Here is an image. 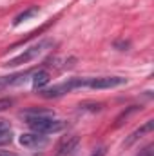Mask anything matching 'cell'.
<instances>
[{
  "instance_id": "cell-9",
  "label": "cell",
  "mask_w": 154,
  "mask_h": 156,
  "mask_svg": "<svg viewBox=\"0 0 154 156\" xmlns=\"http://www.w3.org/2000/svg\"><path fill=\"white\" fill-rule=\"evenodd\" d=\"M26 75H13V76H0V89H5L9 85H18L24 82Z\"/></svg>"
},
{
  "instance_id": "cell-8",
  "label": "cell",
  "mask_w": 154,
  "mask_h": 156,
  "mask_svg": "<svg viewBox=\"0 0 154 156\" xmlns=\"http://www.w3.org/2000/svg\"><path fill=\"white\" fill-rule=\"evenodd\" d=\"M49 83V73L47 71H38V73H35L33 75V87L35 89H42V87H45Z\"/></svg>"
},
{
  "instance_id": "cell-15",
  "label": "cell",
  "mask_w": 154,
  "mask_h": 156,
  "mask_svg": "<svg viewBox=\"0 0 154 156\" xmlns=\"http://www.w3.org/2000/svg\"><path fill=\"white\" fill-rule=\"evenodd\" d=\"M0 156H16V154H13V153H7V151H0Z\"/></svg>"
},
{
  "instance_id": "cell-2",
  "label": "cell",
  "mask_w": 154,
  "mask_h": 156,
  "mask_svg": "<svg viewBox=\"0 0 154 156\" xmlns=\"http://www.w3.org/2000/svg\"><path fill=\"white\" fill-rule=\"evenodd\" d=\"M127 83V78L123 76H98V78H80V87H91V89H113Z\"/></svg>"
},
{
  "instance_id": "cell-14",
  "label": "cell",
  "mask_w": 154,
  "mask_h": 156,
  "mask_svg": "<svg viewBox=\"0 0 154 156\" xmlns=\"http://www.w3.org/2000/svg\"><path fill=\"white\" fill-rule=\"evenodd\" d=\"M151 149H152V147H147V149H145V151H143L140 156H151Z\"/></svg>"
},
{
  "instance_id": "cell-4",
  "label": "cell",
  "mask_w": 154,
  "mask_h": 156,
  "mask_svg": "<svg viewBox=\"0 0 154 156\" xmlns=\"http://www.w3.org/2000/svg\"><path fill=\"white\" fill-rule=\"evenodd\" d=\"M18 142H20L22 147L31 149V151H35V149H44V147L49 144V140H47L45 136H42L40 133H24V134H20Z\"/></svg>"
},
{
  "instance_id": "cell-6",
  "label": "cell",
  "mask_w": 154,
  "mask_h": 156,
  "mask_svg": "<svg viewBox=\"0 0 154 156\" xmlns=\"http://www.w3.org/2000/svg\"><path fill=\"white\" fill-rule=\"evenodd\" d=\"M78 145V136H67L62 140V144L56 149V156H69L73 154V151L76 149Z\"/></svg>"
},
{
  "instance_id": "cell-1",
  "label": "cell",
  "mask_w": 154,
  "mask_h": 156,
  "mask_svg": "<svg viewBox=\"0 0 154 156\" xmlns=\"http://www.w3.org/2000/svg\"><path fill=\"white\" fill-rule=\"evenodd\" d=\"M26 118V123L40 134H51V133H58L65 127L64 120H56L54 116H40V115H22Z\"/></svg>"
},
{
  "instance_id": "cell-7",
  "label": "cell",
  "mask_w": 154,
  "mask_h": 156,
  "mask_svg": "<svg viewBox=\"0 0 154 156\" xmlns=\"http://www.w3.org/2000/svg\"><path fill=\"white\" fill-rule=\"evenodd\" d=\"M152 129H154V120H147V122H145V123H143V125H142L140 129H136V131H134V133H132V134L129 136V140H127V142H125L123 145H125V147L132 145V144H134V142H136L138 138H142V136H143L145 133H151Z\"/></svg>"
},
{
  "instance_id": "cell-11",
  "label": "cell",
  "mask_w": 154,
  "mask_h": 156,
  "mask_svg": "<svg viewBox=\"0 0 154 156\" xmlns=\"http://www.w3.org/2000/svg\"><path fill=\"white\" fill-rule=\"evenodd\" d=\"M37 13H38V7H29L27 11H24V13H20V15H18V16L15 18V22H13V24H15V26H18V24H22L24 20H27V18H31V16H35Z\"/></svg>"
},
{
  "instance_id": "cell-3",
  "label": "cell",
  "mask_w": 154,
  "mask_h": 156,
  "mask_svg": "<svg viewBox=\"0 0 154 156\" xmlns=\"http://www.w3.org/2000/svg\"><path fill=\"white\" fill-rule=\"evenodd\" d=\"M51 45V42L49 40H44V42H40L37 45H31L29 49H26L24 53H20L18 56H15V58H11L5 66H9V67H16V66H22V64H27V62H31V60H35L38 55H42L44 51H45V47H49Z\"/></svg>"
},
{
  "instance_id": "cell-5",
  "label": "cell",
  "mask_w": 154,
  "mask_h": 156,
  "mask_svg": "<svg viewBox=\"0 0 154 156\" xmlns=\"http://www.w3.org/2000/svg\"><path fill=\"white\" fill-rule=\"evenodd\" d=\"M73 89H76V78H73L69 82H64V83H58V85H54L51 89H44L40 94L44 98H56V96H62V94L73 91Z\"/></svg>"
},
{
  "instance_id": "cell-10",
  "label": "cell",
  "mask_w": 154,
  "mask_h": 156,
  "mask_svg": "<svg viewBox=\"0 0 154 156\" xmlns=\"http://www.w3.org/2000/svg\"><path fill=\"white\" fill-rule=\"evenodd\" d=\"M11 142V127L5 122H0V145Z\"/></svg>"
},
{
  "instance_id": "cell-12",
  "label": "cell",
  "mask_w": 154,
  "mask_h": 156,
  "mask_svg": "<svg viewBox=\"0 0 154 156\" xmlns=\"http://www.w3.org/2000/svg\"><path fill=\"white\" fill-rule=\"evenodd\" d=\"M13 105V98H0V111H5Z\"/></svg>"
},
{
  "instance_id": "cell-13",
  "label": "cell",
  "mask_w": 154,
  "mask_h": 156,
  "mask_svg": "<svg viewBox=\"0 0 154 156\" xmlns=\"http://www.w3.org/2000/svg\"><path fill=\"white\" fill-rule=\"evenodd\" d=\"M105 151H107L105 147H100V149H96V151H94L91 156H105Z\"/></svg>"
}]
</instances>
